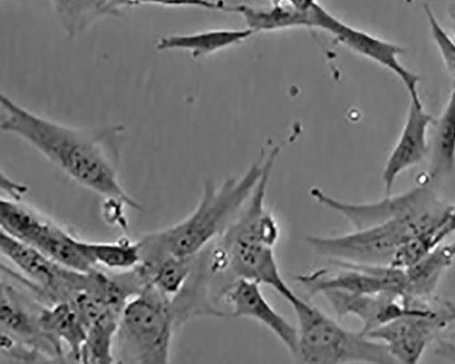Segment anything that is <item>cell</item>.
<instances>
[{
    "label": "cell",
    "mask_w": 455,
    "mask_h": 364,
    "mask_svg": "<svg viewBox=\"0 0 455 364\" xmlns=\"http://www.w3.org/2000/svg\"><path fill=\"white\" fill-rule=\"evenodd\" d=\"M0 103L4 131L25 140L72 180L103 199L121 200L131 209L142 210L118 176L124 125L72 127L35 114L5 94L0 96Z\"/></svg>",
    "instance_id": "cell-1"
},
{
    "label": "cell",
    "mask_w": 455,
    "mask_h": 364,
    "mask_svg": "<svg viewBox=\"0 0 455 364\" xmlns=\"http://www.w3.org/2000/svg\"><path fill=\"white\" fill-rule=\"evenodd\" d=\"M264 169L262 155L243 176L228 178L220 186L206 180L198 205L191 214L177 225L148 234L139 241L140 263L154 264L168 257H196L235 222Z\"/></svg>",
    "instance_id": "cell-2"
},
{
    "label": "cell",
    "mask_w": 455,
    "mask_h": 364,
    "mask_svg": "<svg viewBox=\"0 0 455 364\" xmlns=\"http://www.w3.org/2000/svg\"><path fill=\"white\" fill-rule=\"evenodd\" d=\"M451 205L436 193L420 205L387 223L339 236H309V245L329 263L394 266L401 249L411 240L435 235L444 226Z\"/></svg>",
    "instance_id": "cell-3"
},
{
    "label": "cell",
    "mask_w": 455,
    "mask_h": 364,
    "mask_svg": "<svg viewBox=\"0 0 455 364\" xmlns=\"http://www.w3.org/2000/svg\"><path fill=\"white\" fill-rule=\"evenodd\" d=\"M298 320V362L307 364L397 363L386 344L341 326L297 296L289 302Z\"/></svg>",
    "instance_id": "cell-4"
},
{
    "label": "cell",
    "mask_w": 455,
    "mask_h": 364,
    "mask_svg": "<svg viewBox=\"0 0 455 364\" xmlns=\"http://www.w3.org/2000/svg\"><path fill=\"white\" fill-rule=\"evenodd\" d=\"M179 325L172 298L147 285L124 310L114 343L116 362H170L172 338Z\"/></svg>",
    "instance_id": "cell-5"
},
{
    "label": "cell",
    "mask_w": 455,
    "mask_h": 364,
    "mask_svg": "<svg viewBox=\"0 0 455 364\" xmlns=\"http://www.w3.org/2000/svg\"><path fill=\"white\" fill-rule=\"evenodd\" d=\"M0 226L3 232L67 268L82 273L96 270L82 247V240L21 201L2 199Z\"/></svg>",
    "instance_id": "cell-6"
},
{
    "label": "cell",
    "mask_w": 455,
    "mask_h": 364,
    "mask_svg": "<svg viewBox=\"0 0 455 364\" xmlns=\"http://www.w3.org/2000/svg\"><path fill=\"white\" fill-rule=\"evenodd\" d=\"M0 250L22 273H13L42 303H70L91 284L92 272L82 273L52 260L36 248L2 231Z\"/></svg>",
    "instance_id": "cell-7"
},
{
    "label": "cell",
    "mask_w": 455,
    "mask_h": 364,
    "mask_svg": "<svg viewBox=\"0 0 455 364\" xmlns=\"http://www.w3.org/2000/svg\"><path fill=\"white\" fill-rule=\"evenodd\" d=\"M454 321L449 300L435 297L419 310L367 334L387 345L397 363H417L430 344Z\"/></svg>",
    "instance_id": "cell-8"
},
{
    "label": "cell",
    "mask_w": 455,
    "mask_h": 364,
    "mask_svg": "<svg viewBox=\"0 0 455 364\" xmlns=\"http://www.w3.org/2000/svg\"><path fill=\"white\" fill-rule=\"evenodd\" d=\"M309 12L313 28L332 34L339 44L392 71L405 86L410 100H422L419 91L420 77L399 59L405 52L403 48L341 21L318 3Z\"/></svg>",
    "instance_id": "cell-9"
},
{
    "label": "cell",
    "mask_w": 455,
    "mask_h": 364,
    "mask_svg": "<svg viewBox=\"0 0 455 364\" xmlns=\"http://www.w3.org/2000/svg\"><path fill=\"white\" fill-rule=\"evenodd\" d=\"M44 306L28 300L13 286L2 284V333L39 354L45 361H64L63 347L43 329L40 313Z\"/></svg>",
    "instance_id": "cell-10"
},
{
    "label": "cell",
    "mask_w": 455,
    "mask_h": 364,
    "mask_svg": "<svg viewBox=\"0 0 455 364\" xmlns=\"http://www.w3.org/2000/svg\"><path fill=\"white\" fill-rule=\"evenodd\" d=\"M323 296L339 318L355 316L363 323L365 335L419 310L403 297L394 294L356 295L343 290H326Z\"/></svg>",
    "instance_id": "cell-11"
},
{
    "label": "cell",
    "mask_w": 455,
    "mask_h": 364,
    "mask_svg": "<svg viewBox=\"0 0 455 364\" xmlns=\"http://www.w3.org/2000/svg\"><path fill=\"white\" fill-rule=\"evenodd\" d=\"M223 301L230 305L235 318H247L267 327L294 356L297 351V328L281 315L264 297L258 282L240 279L226 290Z\"/></svg>",
    "instance_id": "cell-12"
},
{
    "label": "cell",
    "mask_w": 455,
    "mask_h": 364,
    "mask_svg": "<svg viewBox=\"0 0 455 364\" xmlns=\"http://www.w3.org/2000/svg\"><path fill=\"white\" fill-rule=\"evenodd\" d=\"M435 123L436 120L427 113L422 100H410L402 134L383 172L386 196L392 195L395 181L403 171L420 164L426 159L428 153V130Z\"/></svg>",
    "instance_id": "cell-13"
},
{
    "label": "cell",
    "mask_w": 455,
    "mask_h": 364,
    "mask_svg": "<svg viewBox=\"0 0 455 364\" xmlns=\"http://www.w3.org/2000/svg\"><path fill=\"white\" fill-rule=\"evenodd\" d=\"M455 261V240L439 244L419 263L404 269L406 299H428L435 297L442 277Z\"/></svg>",
    "instance_id": "cell-14"
},
{
    "label": "cell",
    "mask_w": 455,
    "mask_h": 364,
    "mask_svg": "<svg viewBox=\"0 0 455 364\" xmlns=\"http://www.w3.org/2000/svg\"><path fill=\"white\" fill-rule=\"evenodd\" d=\"M44 331L59 345L68 347V357L82 362L87 329L70 303L64 302L44 306L40 313Z\"/></svg>",
    "instance_id": "cell-15"
},
{
    "label": "cell",
    "mask_w": 455,
    "mask_h": 364,
    "mask_svg": "<svg viewBox=\"0 0 455 364\" xmlns=\"http://www.w3.org/2000/svg\"><path fill=\"white\" fill-rule=\"evenodd\" d=\"M255 32L246 29H211L193 34H178L161 38L156 49L160 51H184L200 58L240 44Z\"/></svg>",
    "instance_id": "cell-16"
},
{
    "label": "cell",
    "mask_w": 455,
    "mask_h": 364,
    "mask_svg": "<svg viewBox=\"0 0 455 364\" xmlns=\"http://www.w3.org/2000/svg\"><path fill=\"white\" fill-rule=\"evenodd\" d=\"M227 12L240 14L248 28L254 32L276 31L291 28H313L310 12L298 11L285 4L270 9H257L248 5L228 7Z\"/></svg>",
    "instance_id": "cell-17"
},
{
    "label": "cell",
    "mask_w": 455,
    "mask_h": 364,
    "mask_svg": "<svg viewBox=\"0 0 455 364\" xmlns=\"http://www.w3.org/2000/svg\"><path fill=\"white\" fill-rule=\"evenodd\" d=\"M51 4L70 39L87 31L108 16L107 0H51Z\"/></svg>",
    "instance_id": "cell-18"
},
{
    "label": "cell",
    "mask_w": 455,
    "mask_h": 364,
    "mask_svg": "<svg viewBox=\"0 0 455 364\" xmlns=\"http://www.w3.org/2000/svg\"><path fill=\"white\" fill-rule=\"evenodd\" d=\"M82 247L91 261L110 270L130 271L140 263V242L122 238L116 242H90L82 240Z\"/></svg>",
    "instance_id": "cell-19"
},
{
    "label": "cell",
    "mask_w": 455,
    "mask_h": 364,
    "mask_svg": "<svg viewBox=\"0 0 455 364\" xmlns=\"http://www.w3.org/2000/svg\"><path fill=\"white\" fill-rule=\"evenodd\" d=\"M435 126L436 131L431 167V177L434 178L451 172L455 165V88Z\"/></svg>",
    "instance_id": "cell-20"
},
{
    "label": "cell",
    "mask_w": 455,
    "mask_h": 364,
    "mask_svg": "<svg viewBox=\"0 0 455 364\" xmlns=\"http://www.w3.org/2000/svg\"><path fill=\"white\" fill-rule=\"evenodd\" d=\"M120 320L121 317L112 316L88 328L82 362L94 364L116 362L114 343H116Z\"/></svg>",
    "instance_id": "cell-21"
},
{
    "label": "cell",
    "mask_w": 455,
    "mask_h": 364,
    "mask_svg": "<svg viewBox=\"0 0 455 364\" xmlns=\"http://www.w3.org/2000/svg\"><path fill=\"white\" fill-rule=\"evenodd\" d=\"M424 12L441 57L450 75L455 80V40L451 39L441 27L432 8L428 4L424 5Z\"/></svg>",
    "instance_id": "cell-22"
},
{
    "label": "cell",
    "mask_w": 455,
    "mask_h": 364,
    "mask_svg": "<svg viewBox=\"0 0 455 364\" xmlns=\"http://www.w3.org/2000/svg\"><path fill=\"white\" fill-rule=\"evenodd\" d=\"M140 5H155L166 8H199L209 11L227 12L228 6L218 0H141Z\"/></svg>",
    "instance_id": "cell-23"
},
{
    "label": "cell",
    "mask_w": 455,
    "mask_h": 364,
    "mask_svg": "<svg viewBox=\"0 0 455 364\" xmlns=\"http://www.w3.org/2000/svg\"><path fill=\"white\" fill-rule=\"evenodd\" d=\"M129 205L117 199H103L101 212L106 223L109 226L127 230L128 222L125 215V209Z\"/></svg>",
    "instance_id": "cell-24"
},
{
    "label": "cell",
    "mask_w": 455,
    "mask_h": 364,
    "mask_svg": "<svg viewBox=\"0 0 455 364\" xmlns=\"http://www.w3.org/2000/svg\"><path fill=\"white\" fill-rule=\"evenodd\" d=\"M141 0H107V15H120L125 10L140 6Z\"/></svg>",
    "instance_id": "cell-25"
},
{
    "label": "cell",
    "mask_w": 455,
    "mask_h": 364,
    "mask_svg": "<svg viewBox=\"0 0 455 364\" xmlns=\"http://www.w3.org/2000/svg\"><path fill=\"white\" fill-rule=\"evenodd\" d=\"M2 189L7 193L14 201H21L24 194L27 193V187L16 184L6 176H2Z\"/></svg>",
    "instance_id": "cell-26"
},
{
    "label": "cell",
    "mask_w": 455,
    "mask_h": 364,
    "mask_svg": "<svg viewBox=\"0 0 455 364\" xmlns=\"http://www.w3.org/2000/svg\"><path fill=\"white\" fill-rule=\"evenodd\" d=\"M443 354L446 359L455 362V324L446 332Z\"/></svg>",
    "instance_id": "cell-27"
},
{
    "label": "cell",
    "mask_w": 455,
    "mask_h": 364,
    "mask_svg": "<svg viewBox=\"0 0 455 364\" xmlns=\"http://www.w3.org/2000/svg\"><path fill=\"white\" fill-rule=\"evenodd\" d=\"M455 233V205H453L452 210L448 218L447 224L441 233V240L445 241Z\"/></svg>",
    "instance_id": "cell-28"
},
{
    "label": "cell",
    "mask_w": 455,
    "mask_h": 364,
    "mask_svg": "<svg viewBox=\"0 0 455 364\" xmlns=\"http://www.w3.org/2000/svg\"><path fill=\"white\" fill-rule=\"evenodd\" d=\"M450 16L451 19L452 31L454 34V40H455V5H452L451 8L450 9Z\"/></svg>",
    "instance_id": "cell-29"
},
{
    "label": "cell",
    "mask_w": 455,
    "mask_h": 364,
    "mask_svg": "<svg viewBox=\"0 0 455 364\" xmlns=\"http://www.w3.org/2000/svg\"><path fill=\"white\" fill-rule=\"evenodd\" d=\"M405 2L408 4H411L413 3V0H405Z\"/></svg>",
    "instance_id": "cell-30"
}]
</instances>
